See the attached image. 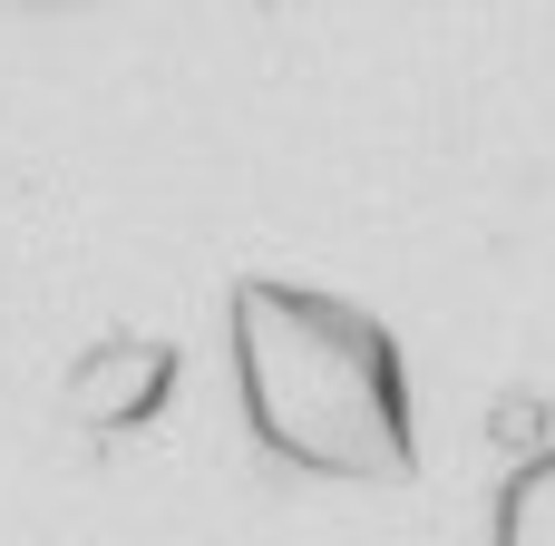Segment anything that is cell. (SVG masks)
Listing matches in <instances>:
<instances>
[{
    "instance_id": "7a4b0ae2",
    "label": "cell",
    "mask_w": 555,
    "mask_h": 546,
    "mask_svg": "<svg viewBox=\"0 0 555 546\" xmlns=\"http://www.w3.org/2000/svg\"><path fill=\"white\" fill-rule=\"evenodd\" d=\"M78 420H107V430H137L156 401H166V352L156 342H127V352H88L78 381H68Z\"/></svg>"
},
{
    "instance_id": "6da1fadb",
    "label": "cell",
    "mask_w": 555,
    "mask_h": 546,
    "mask_svg": "<svg viewBox=\"0 0 555 546\" xmlns=\"http://www.w3.org/2000/svg\"><path fill=\"white\" fill-rule=\"evenodd\" d=\"M234 361H244V410L283 459L332 469V479H400L410 469L400 361L351 303L244 283L234 293Z\"/></svg>"
},
{
    "instance_id": "3957f363",
    "label": "cell",
    "mask_w": 555,
    "mask_h": 546,
    "mask_svg": "<svg viewBox=\"0 0 555 546\" xmlns=\"http://www.w3.org/2000/svg\"><path fill=\"white\" fill-rule=\"evenodd\" d=\"M498 546H555V459H537V469L507 488V508H498Z\"/></svg>"
}]
</instances>
